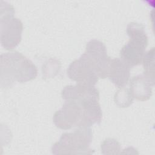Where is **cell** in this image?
Segmentation results:
<instances>
[{"instance_id": "1", "label": "cell", "mask_w": 155, "mask_h": 155, "mask_svg": "<svg viewBox=\"0 0 155 155\" xmlns=\"http://www.w3.org/2000/svg\"><path fill=\"white\" fill-rule=\"evenodd\" d=\"M102 110L98 100L82 102L65 101L62 107L53 116L55 125L62 130L72 127H89L99 124L102 119Z\"/></svg>"}, {"instance_id": "2", "label": "cell", "mask_w": 155, "mask_h": 155, "mask_svg": "<svg viewBox=\"0 0 155 155\" xmlns=\"http://www.w3.org/2000/svg\"><path fill=\"white\" fill-rule=\"evenodd\" d=\"M1 86L7 88L16 82H25L34 79L38 74L35 64L18 51L1 55Z\"/></svg>"}, {"instance_id": "3", "label": "cell", "mask_w": 155, "mask_h": 155, "mask_svg": "<svg viewBox=\"0 0 155 155\" xmlns=\"http://www.w3.org/2000/svg\"><path fill=\"white\" fill-rule=\"evenodd\" d=\"M127 33L130 41L120 51L121 59L130 67L141 64L148 45V37L145 27L137 22H130L128 24Z\"/></svg>"}, {"instance_id": "4", "label": "cell", "mask_w": 155, "mask_h": 155, "mask_svg": "<svg viewBox=\"0 0 155 155\" xmlns=\"http://www.w3.org/2000/svg\"><path fill=\"white\" fill-rule=\"evenodd\" d=\"M92 141V132L89 127H79L71 133L62 134L52 148L54 154H91L88 151Z\"/></svg>"}, {"instance_id": "5", "label": "cell", "mask_w": 155, "mask_h": 155, "mask_svg": "<svg viewBox=\"0 0 155 155\" xmlns=\"http://www.w3.org/2000/svg\"><path fill=\"white\" fill-rule=\"evenodd\" d=\"M0 14V37L1 45L7 50L15 48L21 41L23 25L18 18H14L15 10L8 3L1 2Z\"/></svg>"}, {"instance_id": "6", "label": "cell", "mask_w": 155, "mask_h": 155, "mask_svg": "<svg viewBox=\"0 0 155 155\" xmlns=\"http://www.w3.org/2000/svg\"><path fill=\"white\" fill-rule=\"evenodd\" d=\"M67 75L78 84L89 87L95 86L99 79L95 64L85 53L70 64L67 69Z\"/></svg>"}, {"instance_id": "7", "label": "cell", "mask_w": 155, "mask_h": 155, "mask_svg": "<svg viewBox=\"0 0 155 155\" xmlns=\"http://www.w3.org/2000/svg\"><path fill=\"white\" fill-rule=\"evenodd\" d=\"M97 66L99 78L104 79L108 76L111 59L108 56L105 45L100 41L92 39L86 45L85 52Z\"/></svg>"}, {"instance_id": "8", "label": "cell", "mask_w": 155, "mask_h": 155, "mask_svg": "<svg viewBox=\"0 0 155 155\" xmlns=\"http://www.w3.org/2000/svg\"><path fill=\"white\" fill-rule=\"evenodd\" d=\"M61 95L65 101L82 102L91 99H99V91L95 86L89 87L78 84L76 85L65 87Z\"/></svg>"}, {"instance_id": "9", "label": "cell", "mask_w": 155, "mask_h": 155, "mask_svg": "<svg viewBox=\"0 0 155 155\" xmlns=\"http://www.w3.org/2000/svg\"><path fill=\"white\" fill-rule=\"evenodd\" d=\"M154 84V81L150 78L144 74H139L130 80V90L134 98L145 101L150 98Z\"/></svg>"}, {"instance_id": "10", "label": "cell", "mask_w": 155, "mask_h": 155, "mask_svg": "<svg viewBox=\"0 0 155 155\" xmlns=\"http://www.w3.org/2000/svg\"><path fill=\"white\" fill-rule=\"evenodd\" d=\"M130 68L131 67L122 59H113L110 62L108 76L116 86L123 87L128 82Z\"/></svg>"}, {"instance_id": "11", "label": "cell", "mask_w": 155, "mask_h": 155, "mask_svg": "<svg viewBox=\"0 0 155 155\" xmlns=\"http://www.w3.org/2000/svg\"><path fill=\"white\" fill-rule=\"evenodd\" d=\"M121 88L115 94L114 101L120 107H127L133 102L134 97L130 89L126 88L124 87Z\"/></svg>"}, {"instance_id": "12", "label": "cell", "mask_w": 155, "mask_h": 155, "mask_svg": "<svg viewBox=\"0 0 155 155\" xmlns=\"http://www.w3.org/2000/svg\"><path fill=\"white\" fill-rule=\"evenodd\" d=\"M154 48L148 51L147 53H145V54L143 58V65L144 68L143 74L152 80L154 81Z\"/></svg>"}, {"instance_id": "13", "label": "cell", "mask_w": 155, "mask_h": 155, "mask_svg": "<svg viewBox=\"0 0 155 155\" xmlns=\"http://www.w3.org/2000/svg\"><path fill=\"white\" fill-rule=\"evenodd\" d=\"M102 151H113L114 154H117L120 150L119 143L114 139H107L101 145Z\"/></svg>"}]
</instances>
